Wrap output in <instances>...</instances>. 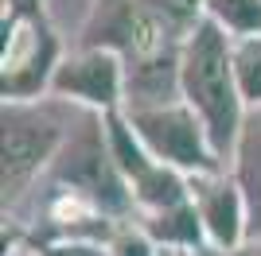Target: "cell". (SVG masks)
<instances>
[{
	"instance_id": "6da1fadb",
	"label": "cell",
	"mask_w": 261,
	"mask_h": 256,
	"mask_svg": "<svg viewBox=\"0 0 261 256\" xmlns=\"http://www.w3.org/2000/svg\"><path fill=\"white\" fill-rule=\"evenodd\" d=\"M179 97L195 109L218 159L226 163L234 155L250 109L242 101L238 78H234V39L207 16L187 31L184 51H179Z\"/></svg>"
},
{
	"instance_id": "7a4b0ae2",
	"label": "cell",
	"mask_w": 261,
	"mask_h": 256,
	"mask_svg": "<svg viewBox=\"0 0 261 256\" xmlns=\"http://www.w3.org/2000/svg\"><path fill=\"white\" fill-rule=\"evenodd\" d=\"M4 144H0V190L4 210L16 206L35 182V175L51 171L59 148L70 136V124L82 117V105H70L63 97H39V101H4Z\"/></svg>"
},
{
	"instance_id": "3957f363",
	"label": "cell",
	"mask_w": 261,
	"mask_h": 256,
	"mask_svg": "<svg viewBox=\"0 0 261 256\" xmlns=\"http://www.w3.org/2000/svg\"><path fill=\"white\" fill-rule=\"evenodd\" d=\"M51 186H66V190L90 198L109 217H125L129 210L137 213L133 190L113 159V148H109L106 113L82 109L78 128H70L66 144L51 163Z\"/></svg>"
},
{
	"instance_id": "277c9868",
	"label": "cell",
	"mask_w": 261,
	"mask_h": 256,
	"mask_svg": "<svg viewBox=\"0 0 261 256\" xmlns=\"http://www.w3.org/2000/svg\"><path fill=\"white\" fill-rule=\"evenodd\" d=\"M133 132L144 140V148L152 151L160 163L184 171V175H215L226 171V163L218 159L215 144H211L203 120L195 117V109L179 101H164V105H141L125 109Z\"/></svg>"
},
{
	"instance_id": "5b68a950",
	"label": "cell",
	"mask_w": 261,
	"mask_h": 256,
	"mask_svg": "<svg viewBox=\"0 0 261 256\" xmlns=\"http://www.w3.org/2000/svg\"><path fill=\"white\" fill-rule=\"evenodd\" d=\"M63 43L51 27V16L43 20H4V74L0 89L4 101H39L51 93V78L63 62Z\"/></svg>"
},
{
	"instance_id": "8992f818",
	"label": "cell",
	"mask_w": 261,
	"mask_h": 256,
	"mask_svg": "<svg viewBox=\"0 0 261 256\" xmlns=\"http://www.w3.org/2000/svg\"><path fill=\"white\" fill-rule=\"evenodd\" d=\"M51 93L70 105L94 109V113L125 109V58L101 47L66 51L51 78Z\"/></svg>"
},
{
	"instance_id": "52a82bcc",
	"label": "cell",
	"mask_w": 261,
	"mask_h": 256,
	"mask_svg": "<svg viewBox=\"0 0 261 256\" xmlns=\"http://www.w3.org/2000/svg\"><path fill=\"white\" fill-rule=\"evenodd\" d=\"M191 179V202L199 210L203 233L211 248H238L250 241V210L242 198L234 175L215 171V175H187Z\"/></svg>"
},
{
	"instance_id": "ba28073f",
	"label": "cell",
	"mask_w": 261,
	"mask_h": 256,
	"mask_svg": "<svg viewBox=\"0 0 261 256\" xmlns=\"http://www.w3.org/2000/svg\"><path fill=\"white\" fill-rule=\"evenodd\" d=\"M230 175L250 210V241H261V109L246 113L242 136L230 155Z\"/></svg>"
},
{
	"instance_id": "9c48e42d",
	"label": "cell",
	"mask_w": 261,
	"mask_h": 256,
	"mask_svg": "<svg viewBox=\"0 0 261 256\" xmlns=\"http://www.w3.org/2000/svg\"><path fill=\"white\" fill-rule=\"evenodd\" d=\"M137 221L144 225V233L156 245L172 248V252H199L207 245V233H203V221H199V210L191 198L179 206H168V210H156V213H137Z\"/></svg>"
},
{
	"instance_id": "30bf717a",
	"label": "cell",
	"mask_w": 261,
	"mask_h": 256,
	"mask_svg": "<svg viewBox=\"0 0 261 256\" xmlns=\"http://www.w3.org/2000/svg\"><path fill=\"white\" fill-rule=\"evenodd\" d=\"M203 16L230 39H261V0H203Z\"/></svg>"
},
{
	"instance_id": "8fae6325",
	"label": "cell",
	"mask_w": 261,
	"mask_h": 256,
	"mask_svg": "<svg viewBox=\"0 0 261 256\" xmlns=\"http://www.w3.org/2000/svg\"><path fill=\"white\" fill-rule=\"evenodd\" d=\"M234 78L246 109H261V39H234Z\"/></svg>"
},
{
	"instance_id": "7c38bea8",
	"label": "cell",
	"mask_w": 261,
	"mask_h": 256,
	"mask_svg": "<svg viewBox=\"0 0 261 256\" xmlns=\"http://www.w3.org/2000/svg\"><path fill=\"white\" fill-rule=\"evenodd\" d=\"M156 241L148 233H144V225L137 221H121L117 229H113V237H109V245H106V252L109 256H156Z\"/></svg>"
},
{
	"instance_id": "4fadbf2b",
	"label": "cell",
	"mask_w": 261,
	"mask_h": 256,
	"mask_svg": "<svg viewBox=\"0 0 261 256\" xmlns=\"http://www.w3.org/2000/svg\"><path fill=\"white\" fill-rule=\"evenodd\" d=\"M148 4H152L172 27H179L184 35L203 20V0H148Z\"/></svg>"
},
{
	"instance_id": "5bb4252c",
	"label": "cell",
	"mask_w": 261,
	"mask_h": 256,
	"mask_svg": "<svg viewBox=\"0 0 261 256\" xmlns=\"http://www.w3.org/2000/svg\"><path fill=\"white\" fill-rule=\"evenodd\" d=\"M43 256H109L98 241H43Z\"/></svg>"
},
{
	"instance_id": "9a60e30c",
	"label": "cell",
	"mask_w": 261,
	"mask_h": 256,
	"mask_svg": "<svg viewBox=\"0 0 261 256\" xmlns=\"http://www.w3.org/2000/svg\"><path fill=\"white\" fill-rule=\"evenodd\" d=\"M43 0H4V20H43Z\"/></svg>"
},
{
	"instance_id": "2e32d148",
	"label": "cell",
	"mask_w": 261,
	"mask_h": 256,
	"mask_svg": "<svg viewBox=\"0 0 261 256\" xmlns=\"http://www.w3.org/2000/svg\"><path fill=\"white\" fill-rule=\"evenodd\" d=\"M4 256H43V245L23 233H4Z\"/></svg>"
},
{
	"instance_id": "e0dca14e",
	"label": "cell",
	"mask_w": 261,
	"mask_h": 256,
	"mask_svg": "<svg viewBox=\"0 0 261 256\" xmlns=\"http://www.w3.org/2000/svg\"><path fill=\"white\" fill-rule=\"evenodd\" d=\"M195 256H261V241H246V245H238V248H211V245H203Z\"/></svg>"
},
{
	"instance_id": "ac0fdd59",
	"label": "cell",
	"mask_w": 261,
	"mask_h": 256,
	"mask_svg": "<svg viewBox=\"0 0 261 256\" xmlns=\"http://www.w3.org/2000/svg\"><path fill=\"white\" fill-rule=\"evenodd\" d=\"M168 252H172V248H168ZM172 256H195V252H172Z\"/></svg>"
}]
</instances>
